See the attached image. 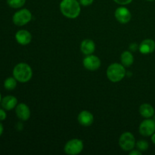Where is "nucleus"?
<instances>
[{
  "instance_id": "obj_16",
  "label": "nucleus",
  "mask_w": 155,
  "mask_h": 155,
  "mask_svg": "<svg viewBox=\"0 0 155 155\" xmlns=\"http://www.w3.org/2000/svg\"><path fill=\"white\" fill-rule=\"evenodd\" d=\"M139 113L144 118H151L155 114L154 108L150 104H142L139 107Z\"/></svg>"
},
{
  "instance_id": "obj_1",
  "label": "nucleus",
  "mask_w": 155,
  "mask_h": 155,
  "mask_svg": "<svg viewBox=\"0 0 155 155\" xmlns=\"http://www.w3.org/2000/svg\"><path fill=\"white\" fill-rule=\"evenodd\" d=\"M60 10L64 17L75 19L81 12L80 3L77 0H62L60 3Z\"/></svg>"
},
{
  "instance_id": "obj_2",
  "label": "nucleus",
  "mask_w": 155,
  "mask_h": 155,
  "mask_svg": "<svg viewBox=\"0 0 155 155\" xmlns=\"http://www.w3.org/2000/svg\"><path fill=\"white\" fill-rule=\"evenodd\" d=\"M12 74H13V77L18 80V82L22 83L30 81L33 77V71H32L31 67L24 62L15 65Z\"/></svg>"
},
{
  "instance_id": "obj_11",
  "label": "nucleus",
  "mask_w": 155,
  "mask_h": 155,
  "mask_svg": "<svg viewBox=\"0 0 155 155\" xmlns=\"http://www.w3.org/2000/svg\"><path fill=\"white\" fill-rule=\"evenodd\" d=\"M79 124L83 127H90L94 121V117L91 112L88 110H83L77 117Z\"/></svg>"
},
{
  "instance_id": "obj_19",
  "label": "nucleus",
  "mask_w": 155,
  "mask_h": 155,
  "mask_svg": "<svg viewBox=\"0 0 155 155\" xmlns=\"http://www.w3.org/2000/svg\"><path fill=\"white\" fill-rule=\"evenodd\" d=\"M26 0H7V4L12 8H21L25 5Z\"/></svg>"
},
{
  "instance_id": "obj_7",
  "label": "nucleus",
  "mask_w": 155,
  "mask_h": 155,
  "mask_svg": "<svg viewBox=\"0 0 155 155\" xmlns=\"http://www.w3.org/2000/svg\"><path fill=\"white\" fill-rule=\"evenodd\" d=\"M139 133L143 136H151L155 133V120H154L146 118L142 121L139 126Z\"/></svg>"
},
{
  "instance_id": "obj_8",
  "label": "nucleus",
  "mask_w": 155,
  "mask_h": 155,
  "mask_svg": "<svg viewBox=\"0 0 155 155\" xmlns=\"http://www.w3.org/2000/svg\"><path fill=\"white\" fill-rule=\"evenodd\" d=\"M83 66L86 69L90 71H97L101 66V60L97 56L89 54L83 59Z\"/></svg>"
},
{
  "instance_id": "obj_23",
  "label": "nucleus",
  "mask_w": 155,
  "mask_h": 155,
  "mask_svg": "<svg viewBox=\"0 0 155 155\" xmlns=\"http://www.w3.org/2000/svg\"><path fill=\"white\" fill-rule=\"evenodd\" d=\"M80 5L83 6H89L93 3L94 0H79Z\"/></svg>"
},
{
  "instance_id": "obj_9",
  "label": "nucleus",
  "mask_w": 155,
  "mask_h": 155,
  "mask_svg": "<svg viewBox=\"0 0 155 155\" xmlns=\"http://www.w3.org/2000/svg\"><path fill=\"white\" fill-rule=\"evenodd\" d=\"M114 16L118 22L124 24L130 22L132 18L131 12L127 8L124 7V6L119 7L116 9L114 12Z\"/></svg>"
},
{
  "instance_id": "obj_5",
  "label": "nucleus",
  "mask_w": 155,
  "mask_h": 155,
  "mask_svg": "<svg viewBox=\"0 0 155 155\" xmlns=\"http://www.w3.org/2000/svg\"><path fill=\"white\" fill-rule=\"evenodd\" d=\"M119 145L124 151H132L136 146V139L134 136L130 132L123 133L119 139Z\"/></svg>"
},
{
  "instance_id": "obj_14",
  "label": "nucleus",
  "mask_w": 155,
  "mask_h": 155,
  "mask_svg": "<svg viewBox=\"0 0 155 155\" xmlns=\"http://www.w3.org/2000/svg\"><path fill=\"white\" fill-rule=\"evenodd\" d=\"M18 105V99L13 95H7L3 97L1 101V106L5 110H13Z\"/></svg>"
},
{
  "instance_id": "obj_29",
  "label": "nucleus",
  "mask_w": 155,
  "mask_h": 155,
  "mask_svg": "<svg viewBox=\"0 0 155 155\" xmlns=\"http://www.w3.org/2000/svg\"><path fill=\"white\" fill-rule=\"evenodd\" d=\"M147 1H148V2H153V1H155V0H147Z\"/></svg>"
},
{
  "instance_id": "obj_22",
  "label": "nucleus",
  "mask_w": 155,
  "mask_h": 155,
  "mask_svg": "<svg viewBox=\"0 0 155 155\" xmlns=\"http://www.w3.org/2000/svg\"><path fill=\"white\" fill-rule=\"evenodd\" d=\"M7 117V114H6L5 110L4 108H0V121H4Z\"/></svg>"
},
{
  "instance_id": "obj_15",
  "label": "nucleus",
  "mask_w": 155,
  "mask_h": 155,
  "mask_svg": "<svg viewBox=\"0 0 155 155\" xmlns=\"http://www.w3.org/2000/svg\"><path fill=\"white\" fill-rule=\"evenodd\" d=\"M81 51L86 55L92 54L95 50V44L92 39H84L80 45Z\"/></svg>"
},
{
  "instance_id": "obj_13",
  "label": "nucleus",
  "mask_w": 155,
  "mask_h": 155,
  "mask_svg": "<svg viewBox=\"0 0 155 155\" xmlns=\"http://www.w3.org/2000/svg\"><path fill=\"white\" fill-rule=\"evenodd\" d=\"M139 50L143 54H151L155 50V42L151 39H144L139 45Z\"/></svg>"
},
{
  "instance_id": "obj_21",
  "label": "nucleus",
  "mask_w": 155,
  "mask_h": 155,
  "mask_svg": "<svg viewBox=\"0 0 155 155\" xmlns=\"http://www.w3.org/2000/svg\"><path fill=\"white\" fill-rule=\"evenodd\" d=\"M114 1L120 5H127L130 4L133 0H114Z\"/></svg>"
},
{
  "instance_id": "obj_24",
  "label": "nucleus",
  "mask_w": 155,
  "mask_h": 155,
  "mask_svg": "<svg viewBox=\"0 0 155 155\" xmlns=\"http://www.w3.org/2000/svg\"><path fill=\"white\" fill-rule=\"evenodd\" d=\"M139 45H138L136 43H132L130 45V49L131 50V51H136L139 49Z\"/></svg>"
},
{
  "instance_id": "obj_20",
  "label": "nucleus",
  "mask_w": 155,
  "mask_h": 155,
  "mask_svg": "<svg viewBox=\"0 0 155 155\" xmlns=\"http://www.w3.org/2000/svg\"><path fill=\"white\" fill-rule=\"evenodd\" d=\"M136 146L137 149L140 151H145L148 149L149 144L145 140H139L136 142Z\"/></svg>"
},
{
  "instance_id": "obj_26",
  "label": "nucleus",
  "mask_w": 155,
  "mask_h": 155,
  "mask_svg": "<svg viewBox=\"0 0 155 155\" xmlns=\"http://www.w3.org/2000/svg\"><path fill=\"white\" fill-rule=\"evenodd\" d=\"M3 132H4V127L0 121V136L3 134Z\"/></svg>"
},
{
  "instance_id": "obj_3",
  "label": "nucleus",
  "mask_w": 155,
  "mask_h": 155,
  "mask_svg": "<svg viewBox=\"0 0 155 155\" xmlns=\"http://www.w3.org/2000/svg\"><path fill=\"white\" fill-rule=\"evenodd\" d=\"M126 69L125 67L122 64L119 63H113L107 68V77L110 81L113 83H117V82L121 81L125 77Z\"/></svg>"
},
{
  "instance_id": "obj_4",
  "label": "nucleus",
  "mask_w": 155,
  "mask_h": 155,
  "mask_svg": "<svg viewBox=\"0 0 155 155\" xmlns=\"http://www.w3.org/2000/svg\"><path fill=\"white\" fill-rule=\"evenodd\" d=\"M32 19V14L28 9L22 8L14 14L12 21L18 27H22L30 22Z\"/></svg>"
},
{
  "instance_id": "obj_25",
  "label": "nucleus",
  "mask_w": 155,
  "mask_h": 155,
  "mask_svg": "<svg viewBox=\"0 0 155 155\" xmlns=\"http://www.w3.org/2000/svg\"><path fill=\"white\" fill-rule=\"evenodd\" d=\"M130 155H142V151H140L139 150H132L130 151Z\"/></svg>"
},
{
  "instance_id": "obj_28",
  "label": "nucleus",
  "mask_w": 155,
  "mask_h": 155,
  "mask_svg": "<svg viewBox=\"0 0 155 155\" xmlns=\"http://www.w3.org/2000/svg\"><path fill=\"white\" fill-rule=\"evenodd\" d=\"M2 95H1V93H0V104H1V101H2Z\"/></svg>"
},
{
  "instance_id": "obj_17",
  "label": "nucleus",
  "mask_w": 155,
  "mask_h": 155,
  "mask_svg": "<svg viewBox=\"0 0 155 155\" xmlns=\"http://www.w3.org/2000/svg\"><path fill=\"white\" fill-rule=\"evenodd\" d=\"M121 64L124 65L125 68H129L131 66L134 62V57L132 54L131 51H125L121 54L120 55Z\"/></svg>"
},
{
  "instance_id": "obj_6",
  "label": "nucleus",
  "mask_w": 155,
  "mask_h": 155,
  "mask_svg": "<svg viewBox=\"0 0 155 155\" xmlns=\"http://www.w3.org/2000/svg\"><path fill=\"white\" fill-rule=\"evenodd\" d=\"M83 149V141L78 139H74L68 141L65 145L64 152L69 155L79 154L82 152Z\"/></svg>"
},
{
  "instance_id": "obj_27",
  "label": "nucleus",
  "mask_w": 155,
  "mask_h": 155,
  "mask_svg": "<svg viewBox=\"0 0 155 155\" xmlns=\"http://www.w3.org/2000/svg\"><path fill=\"white\" fill-rule=\"evenodd\" d=\"M151 142L155 145V133L151 135Z\"/></svg>"
},
{
  "instance_id": "obj_18",
  "label": "nucleus",
  "mask_w": 155,
  "mask_h": 155,
  "mask_svg": "<svg viewBox=\"0 0 155 155\" xmlns=\"http://www.w3.org/2000/svg\"><path fill=\"white\" fill-rule=\"evenodd\" d=\"M17 82H18V80L14 77H8L4 81V88L6 90H14L17 86Z\"/></svg>"
},
{
  "instance_id": "obj_12",
  "label": "nucleus",
  "mask_w": 155,
  "mask_h": 155,
  "mask_svg": "<svg viewBox=\"0 0 155 155\" xmlns=\"http://www.w3.org/2000/svg\"><path fill=\"white\" fill-rule=\"evenodd\" d=\"M15 39L20 45H26L30 43L32 40V35L26 30H20L15 33Z\"/></svg>"
},
{
  "instance_id": "obj_10",
  "label": "nucleus",
  "mask_w": 155,
  "mask_h": 155,
  "mask_svg": "<svg viewBox=\"0 0 155 155\" xmlns=\"http://www.w3.org/2000/svg\"><path fill=\"white\" fill-rule=\"evenodd\" d=\"M15 113L17 117L21 120L27 121L30 117V110L28 106L24 103H20L15 107Z\"/></svg>"
}]
</instances>
